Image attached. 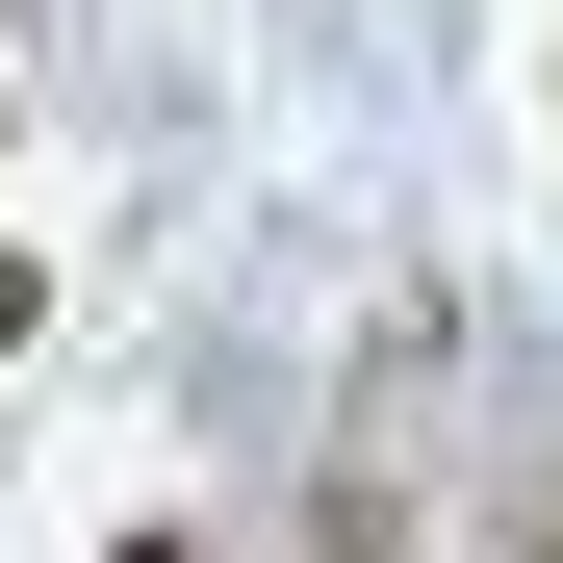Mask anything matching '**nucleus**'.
Masks as SVG:
<instances>
[{"mask_svg": "<svg viewBox=\"0 0 563 563\" xmlns=\"http://www.w3.org/2000/svg\"><path fill=\"white\" fill-rule=\"evenodd\" d=\"M308 563H410V512H385V487H333V538H308Z\"/></svg>", "mask_w": 563, "mask_h": 563, "instance_id": "1", "label": "nucleus"}, {"mask_svg": "<svg viewBox=\"0 0 563 563\" xmlns=\"http://www.w3.org/2000/svg\"><path fill=\"white\" fill-rule=\"evenodd\" d=\"M26 333H52V282H26V256H0V358H26Z\"/></svg>", "mask_w": 563, "mask_h": 563, "instance_id": "2", "label": "nucleus"}, {"mask_svg": "<svg viewBox=\"0 0 563 563\" xmlns=\"http://www.w3.org/2000/svg\"><path fill=\"white\" fill-rule=\"evenodd\" d=\"M103 563H206V538H103Z\"/></svg>", "mask_w": 563, "mask_h": 563, "instance_id": "3", "label": "nucleus"}]
</instances>
